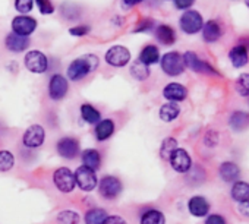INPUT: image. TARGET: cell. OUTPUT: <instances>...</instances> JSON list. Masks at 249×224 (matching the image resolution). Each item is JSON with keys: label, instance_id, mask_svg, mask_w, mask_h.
<instances>
[{"label": "cell", "instance_id": "33", "mask_svg": "<svg viewBox=\"0 0 249 224\" xmlns=\"http://www.w3.org/2000/svg\"><path fill=\"white\" fill-rule=\"evenodd\" d=\"M14 166H15L14 154L11 151H8V150L0 151V172H2V173L9 172Z\"/></svg>", "mask_w": 249, "mask_h": 224}, {"label": "cell", "instance_id": "45", "mask_svg": "<svg viewBox=\"0 0 249 224\" xmlns=\"http://www.w3.org/2000/svg\"><path fill=\"white\" fill-rule=\"evenodd\" d=\"M123 2V6H126V8H134L140 3H142L144 0H122Z\"/></svg>", "mask_w": 249, "mask_h": 224}, {"label": "cell", "instance_id": "19", "mask_svg": "<svg viewBox=\"0 0 249 224\" xmlns=\"http://www.w3.org/2000/svg\"><path fill=\"white\" fill-rule=\"evenodd\" d=\"M188 209L194 217H205L210 211V202L204 196L196 195V196H192L189 199Z\"/></svg>", "mask_w": 249, "mask_h": 224}, {"label": "cell", "instance_id": "36", "mask_svg": "<svg viewBox=\"0 0 249 224\" xmlns=\"http://www.w3.org/2000/svg\"><path fill=\"white\" fill-rule=\"evenodd\" d=\"M154 30H156V22H154V19L145 18V19H141V21L138 22V25H137L135 30H134V34L150 33V31H154Z\"/></svg>", "mask_w": 249, "mask_h": 224}, {"label": "cell", "instance_id": "10", "mask_svg": "<svg viewBox=\"0 0 249 224\" xmlns=\"http://www.w3.org/2000/svg\"><path fill=\"white\" fill-rule=\"evenodd\" d=\"M12 33L21 37H30L37 30V21L28 15H18L11 22Z\"/></svg>", "mask_w": 249, "mask_h": 224}, {"label": "cell", "instance_id": "3", "mask_svg": "<svg viewBox=\"0 0 249 224\" xmlns=\"http://www.w3.org/2000/svg\"><path fill=\"white\" fill-rule=\"evenodd\" d=\"M179 27L180 30L188 34V35H194V34H198L202 27H204V19H202V15L198 12V11H194V9H188L182 14L180 19H179Z\"/></svg>", "mask_w": 249, "mask_h": 224}, {"label": "cell", "instance_id": "18", "mask_svg": "<svg viewBox=\"0 0 249 224\" xmlns=\"http://www.w3.org/2000/svg\"><path fill=\"white\" fill-rule=\"evenodd\" d=\"M154 35L157 41L163 46H173L176 43V33L175 30L167 24H160L154 30Z\"/></svg>", "mask_w": 249, "mask_h": 224}, {"label": "cell", "instance_id": "5", "mask_svg": "<svg viewBox=\"0 0 249 224\" xmlns=\"http://www.w3.org/2000/svg\"><path fill=\"white\" fill-rule=\"evenodd\" d=\"M24 65H25L27 70H30L33 73H38V75L47 72V69H49L47 56L40 50H30L28 53H25Z\"/></svg>", "mask_w": 249, "mask_h": 224}, {"label": "cell", "instance_id": "29", "mask_svg": "<svg viewBox=\"0 0 249 224\" xmlns=\"http://www.w3.org/2000/svg\"><path fill=\"white\" fill-rule=\"evenodd\" d=\"M140 224H166V217L159 209H147L140 220Z\"/></svg>", "mask_w": 249, "mask_h": 224}, {"label": "cell", "instance_id": "31", "mask_svg": "<svg viewBox=\"0 0 249 224\" xmlns=\"http://www.w3.org/2000/svg\"><path fill=\"white\" fill-rule=\"evenodd\" d=\"M129 73H131V76H132L134 79H137V81H145V79H148V76H150V68H148L147 65H144L142 62L135 60V62L131 65V68H129Z\"/></svg>", "mask_w": 249, "mask_h": 224}, {"label": "cell", "instance_id": "46", "mask_svg": "<svg viewBox=\"0 0 249 224\" xmlns=\"http://www.w3.org/2000/svg\"><path fill=\"white\" fill-rule=\"evenodd\" d=\"M245 5H246V6L249 8V0H245Z\"/></svg>", "mask_w": 249, "mask_h": 224}, {"label": "cell", "instance_id": "41", "mask_svg": "<svg viewBox=\"0 0 249 224\" xmlns=\"http://www.w3.org/2000/svg\"><path fill=\"white\" fill-rule=\"evenodd\" d=\"M205 224H227V223H226V220H224L223 215H220V214H211V215L207 217Z\"/></svg>", "mask_w": 249, "mask_h": 224}, {"label": "cell", "instance_id": "13", "mask_svg": "<svg viewBox=\"0 0 249 224\" xmlns=\"http://www.w3.org/2000/svg\"><path fill=\"white\" fill-rule=\"evenodd\" d=\"M46 138L44 128L41 125H31L22 135V142L28 148H38L43 145Z\"/></svg>", "mask_w": 249, "mask_h": 224}, {"label": "cell", "instance_id": "30", "mask_svg": "<svg viewBox=\"0 0 249 224\" xmlns=\"http://www.w3.org/2000/svg\"><path fill=\"white\" fill-rule=\"evenodd\" d=\"M107 215L108 214L104 208H91L87 211L84 220H85V224H104Z\"/></svg>", "mask_w": 249, "mask_h": 224}, {"label": "cell", "instance_id": "1", "mask_svg": "<svg viewBox=\"0 0 249 224\" xmlns=\"http://www.w3.org/2000/svg\"><path fill=\"white\" fill-rule=\"evenodd\" d=\"M98 66H100V59L95 54H91V53L84 54L69 63L68 70H66L68 79H71L72 82H78L84 79L88 73L97 70Z\"/></svg>", "mask_w": 249, "mask_h": 224}, {"label": "cell", "instance_id": "6", "mask_svg": "<svg viewBox=\"0 0 249 224\" xmlns=\"http://www.w3.org/2000/svg\"><path fill=\"white\" fill-rule=\"evenodd\" d=\"M75 174V182L76 186L84 190V192H91L98 186V179H97V173L85 166H81L76 169Z\"/></svg>", "mask_w": 249, "mask_h": 224}, {"label": "cell", "instance_id": "26", "mask_svg": "<svg viewBox=\"0 0 249 224\" xmlns=\"http://www.w3.org/2000/svg\"><path fill=\"white\" fill-rule=\"evenodd\" d=\"M138 60H140V62H142V63H144V65H147V66L157 63V62L160 60V50H159V47H157V46H154V44H148V46H145V47L141 50V53H140V59H138Z\"/></svg>", "mask_w": 249, "mask_h": 224}, {"label": "cell", "instance_id": "38", "mask_svg": "<svg viewBox=\"0 0 249 224\" xmlns=\"http://www.w3.org/2000/svg\"><path fill=\"white\" fill-rule=\"evenodd\" d=\"M41 15H52L54 12V6L50 0H34Z\"/></svg>", "mask_w": 249, "mask_h": 224}, {"label": "cell", "instance_id": "24", "mask_svg": "<svg viewBox=\"0 0 249 224\" xmlns=\"http://www.w3.org/2000/svg\"><path fill=\"white\" fill-rule=\"evenodd\" d=\"M95 138L97 141L103 142V141H107L113 134H114V122L110 121V119H104V121H100L97 125H95Z\"/></svg>", "mask_w": 249, "mask_h": 224}, {"label": "cell", "instance_id": "21", "mask_svg": "<svg viewBox=\"0 0 249 224\" xmlns=\"http://www.w3.org/2000/svg\"><path fill=\"white\" fill-rule=\"evenodd\" d=\"M218 173H220V177L227 182V183H234L237 182L239 176H240V169L237 164L231 163V161H224L221 163L220 169H218Z\"/></svg>", "mask_w": 249, "mask_h": 224}, {"label": "cell", "instance_id": "35", "mask_svg": "<svg viewBox=\"0 0 249 224\" xmlns=\"http://www.w3.org/2000/svg\"><path fill=\"white\" fill-rule=\"evenodd\" d=\"M234 88L240 97H249V73H242L237 78Z\"/></svg>", "mask_w": 249, "mask_h": 224}, {"label": "cell", "instance_id": "4", "mask_svg": "<svg viewBox=\"0 0 249 224\" xmlns=\"http://www.w3.org/2000/svg\"><path fill=\"white\" fill-rule=\"evenodd\" d=\"M104 59L113 68H124L131 62V50L124 46H111L106 52Z\"/></svg>", "mask_w": 249, "mask_h": 224}, {"label": "cell", "instance_id": "7", "mask_svg": "<svg viewBox=\"0 0 249 224\" xmlns=\"http://www.w3.org/2000/svg\"><path fill=\"white\" fill-rule=\"evenodd\" d=\"M53 183L63 193H71L76 188L75 174L68 167H59L54 172V174H53Z\"/></svg>", "mask_w": 249, "mask_h": 224}, {"label": "cell", "instance_id": "44", "mask_svg": "<svg viewBox=\"0 0 249 224\" xmlns=\"http://www.w3.org/2000/svg\"><path fill=\"white\" fill-rule=\"evenodd\" d=\"M239 214L246 217V218H249V201L239 204Z\"/></svg>", "mask_w": 249, "mask_h": 224}, {"label": "cell", "instance_id": "27", "mask_svg": "<svg viewBox=\"0 0 249 224\" xmlns=\"http://www.w3.org/2000/svg\"><path fill=\"white\" fill-rule=\"evenodd\" d=\"M82 166L91 169V170H98L101 166V155L97 150L88 148L82 153Z\"/></svg>", "mask_w": 249, "mask_h": 224}, {"label": "cell", "instance_id": "39", "mask_svg": "<svg viewBox=\"0 0 249 224\" xmlns=\"http://www.w3.org/2000/svg\"><path fill=\"white\" fill-rule=\"evenodd\" d=\"M89 31H91L89 25H76V27L69 28V34L73 37H85L89 34Z\"/></svg>", "mask_w": 249, "mask_h": 224}, {"label": "cell", "instance_id": "14", "mask_svg": "<svg viewBox=\"0 0 249 224\" xmlns=\"http://www.w3.org/2000/svg\"><path fill=\"white\" fill-rule=\"evenodd\" d=\"M56 150H57V154L60 157H63L66 160H72L79 154V142L75 138L65 137V138L57 141Z\"/></svg>", "mask_w": 249, "mask_h": 224}, {"label": "cell", "instance_id": "16", "mask_svg": "<svg viewBox=\"0 0 249 224\" xmlns=\"http://www.w3.org/2000/svg\"><path fill=\"white\" fill-rule=\"evenodd\" d=\"M201 31H202V38H204V41H207V43H215V41H218V40L221 38V35H223V28H221L220 22L215 21V19L207 21V22L204 24V27H202Z\"/></svg>", "mask_w": 249, "mask_h": 224}, {"label": "cell", "instance_id": "42", "mask_svg": "<svg viewBox=\"0 0 249 224\" xmlns=\"http://www.w3.org/2000/svg\"><path fill=\"white\" fill-rule=\"evenodd\" d=\"M104 224H128V221L120 215H107Z\"/></svg>", "mask_w": 249, "mask_h": 224}, {"label": "cell", "instance_id": "34", "mask_svg": "<svg viewBox=\"0 0 249 224\" xmlns=\"http://www.w3.org/2000/svg\"><path fill=\"white\" fill-rule=\"evenodd\" d=\"M176 148H179V147H178V141H176L175 138H172V137L166 138V139L163 141V144H161V148H160V155H161V158L169 160L170 155L173 154V151H175Z\"/></svg>", "mask_w": 249, "mask_h": 224}, {"label": "cell", "instance_id": "32", "mask_svg": "<svg viewBox=\"0 0 249 224\" xmlns=\"http://www.w3.org/2000/svg\"><path fill=\"white\" fill-rule=\"evenodd\" d=\"M57 220V224H79V214L75 212V211H71V209H65V211H60L56 217Z\"/></svg>", "mask_w": 249, "mask_h": 224}, {"label": "cell", "instance_id": "40", "mask_svg": "<svg viewBox=\"0 0 249 224\" xmlns=\"http://www.w3.org/2000/svg\"><path fill=\"white\" fill-rule=\"evenodd\" d=\"M173 2H175V8L178 11H188L189 8H192L195 0H173Z\"/></svg>", "mask_w": 249, "mask_h": 224}, {"label": "cell", "instance_id": "43", "mask_svg": "<svg viewBox=\"0 0 249 224\" xmlns=\"http://www.w3.org/2000/svg\"><path fill=\"white\" fill-rule=\"evenodd\" d=\"M217 142H218V135L215 134V132H208L207 135H205V145H208V147H215L217 145Z\"/></svg>", "mask_w": 249, "mask_h": 224}, {"label": "cell", "instance_id": "25", "mask_svg": "<svg viewBox=\"0 0 249 224\" xmlns=\"http://www.w3.org/2000/svg\"><path fill=\"white\" fill-rule=\"evenodd\" d=\"M230 195L239 204L248 202L249 201V183L248 182H240V180L234 182L233 186H231Z\"/></svg>", "mask_w": 249, "mask_h": 224}, {"label": "cell", "instance_id": "2", "mask_svg": "<svg viewBox=\"0 0 249 224\" xmlns=\"http://www.w3.org/2000/svg\"><path fill=\"white\" fill-rule=\"evenodd\" d=\"M160 65H161V70L169 76H179L186 69L183 56L179 52H169V53L163 54Z\"/></svg>", "mask_w": 249, "mask_h": 224}, {"label": "cell", "instance_id": "22", "mask_svg": "<svg viewBox=\"0 0 249 224\" xmlns=\"http://www.w3.org/2000/svg\"><path fill=\"white\" fill-rule=\"evenodd\" d=\"M229 59L231 62V65L234 68H242L249 62V54H248V49L243 44H237L234 46L230 53H229Z\"/></svg>", "mask_w": 249, "mask_h": 224}, {"label": "cell", "instance_id": "11", "mask_svg": "<svg viewBox=\"0 0 249 224\" xmlns=\"http://www.w3.org/2000/svg\"><path fill=\"white\" fill-rule=\"evenodd\" d=\"M69 89V84L68 79L65 76H62L60 73H54L50 81H49V95L52 100L54 101H60L66 97Z\"/></svg>", "mask_w": 249, "mask_h": 224}, {"label": "cell", "instance_id": "9", "mask_svg": "<svg viewBox=\"0 0 249 224\" xmlns=\"http://www.w3.org/2000/svg\"><path fill=\"white\" fill-rule=\"evenodd\" d=\"M98 192L104 199H114L122 192V182L116 176H104L98 182Z\"/></svg>", "mask_w": 249, "mask_h": 224}, {"label": "cell", "instance_id": "8", "mask_svg": "<svg viewBox=\"0 0 249 224\" xmlns=\"http://www.w3.org/2000/svg\"><path fill=\"white\" fill-rule=\"evenodd\" d=\"M183 56V62H185V68H189L191 70L196 72V73H207V75H220L208 62L199 59V56L194 52H186Z\"/></svg>", "mask_w": 249, "mask_h": 224}, {"label": "cell", "instance_id": "37", "mask_svg": "<svg viewBox=\"0 0 249 224\" xmlns=\"http://www.w3.org/2000/svg\"><path fill=\"white\" fill-rule=\"evenodd\" d=\"M34 0H15V9L19 12V15H27L33 11Z\"/></svg>", "mask_w": 249, "mask_h": 224}, {"label": "cell", "instance_id": "20", "mask_svg": "<svg viewBox=\"0 0 249 224\" xmlns=\"http://www.w3.org/2000/svg\"><path fill=\"white\" fill-rule=\"evenodd\" d=\"M229 125L234 132H243L249 129V113L246 111H233L229 118Z\"/></svg>", "mask_w": 249, "mask_h": 224}, {"label": "cell", "instance_id": "15", "mask_svg": "<svg viewBox=\"0 0 249 224\" xmlns=\"http://www.w3.org/2000/svg\"><path fill=\"white\" fill-rule=\"evenodd\" d=\"M163 97L170 103L183 101L188 97V88L179 82H170L163 88Z\"/></svg>", "mask_w": 249, "mask_h": 224}, {"label": "cell", "instance_id": "28", "mask_svg": "<svg viewBox=\"0 0 249 224\" xmlns=\"http://www.w3.org/2000/svg\"><path fill=\"white\" fill-rule=\"evenodd\" d=\"M79 111H81L82 121L89 123V125H97L100 122V119H101V113L91 104H82Z\"/></svg>", "mask_w": 249, "mask_h": 224}, {"label": "cell", "instance_id": "17", "mask_svg": "<svg viewBox=\"0 0 249 224\" xmlns=\"http://www.w3.org/2000/svg\"><path fill=\"white\" fill-rule=\"evenodd\" d=\"M5 47L12 53H22L30 47V38L9 33L5 38Z\"/></svg>", "mask_w": 249, "mask_h": 224}, {"label": "cell", "instance_id": "23", "mask_svg": "<svg viewBox=\"0 0 249 224\" xmlns=\"http://www.w3.org/2000/svg\"><path fill=\"white\" fill-rule=\"evenodd\" d=\"M179 115H180V107L178 103H166L160 107V111H159L160 119L166 123L176 121Z\"/></svg>", "mask_w": 249, "mask_h": 224}, {"label": "cell", "instance_id": "12", "mask_svg": "<svg viewBox=\"0 0 249 224\" xmlns=\"http://www.w3.org/2000/svg\"><path fill=\"white\" fill-rule=\"evenodd\" d=\"M172 169L178 173H188L192 167V158L183 148H176L169 158Z\"/></svg>", "mask_w": 249, "mask_h": 224}]
</instances>
